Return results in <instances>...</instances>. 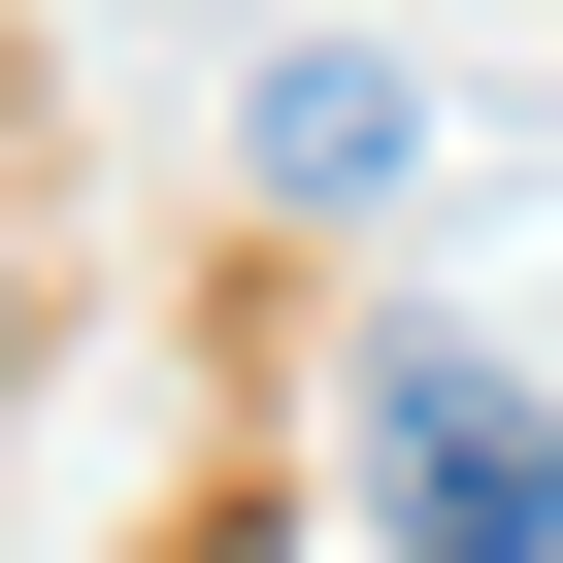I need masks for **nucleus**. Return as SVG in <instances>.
<instances>
[{
	"mask_svg": "<svg viewBox=\"0 0 563 563\" xmlns=\"http://www.w3.org/2000/svg\"><path fill=\"white\" fill-rule=\"evenodd\" d=\"M365 497H398V563H563V398L497 332H365Z\"/></svg>",
	"mask_w": 563,
	"mask_h": 563,
	"instance_id": "f257e3e1",
	"label": "nucleus"
},
{
	"mask_svg": "<svg viewBox=\"0 0 563 563\" xmlns=\"http://www.w3.org/2000/svg\"><path fill=\"white\" fill-rule=\"evenodd\" d=\"M265 199H398V67H365V34L265 67Z\"/></svg>",
	"mask_w": 563,
	"mask_h": 563,
	"instance_id": "f03ea898",
	"label": "nucleus"
}]
</instances>
